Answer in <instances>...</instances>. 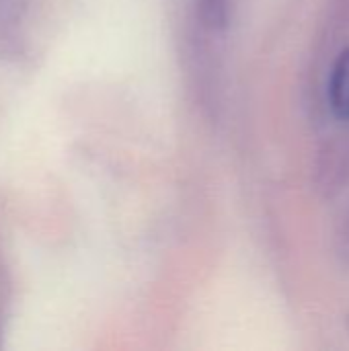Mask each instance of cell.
<instances>
[{"label": "cell", "instance_id": "cell-4", "mask_svg": "<svg viewBox=\"0 0 349 351\" xmlns=\"http://www.w3.org/2000/svg\"><path fill=\"white\" fill-rule=\"evenodd\" d=\"M344 2V8H348V12H349V0H341Z\"/></svg>", "mask_w": 349, "mask_h": 351}, {"label": "cell", "instance_id": "cell-3", "mask_svg": "<svg viewBox=\"0 0 349 351\" xmlns=\"http://www.w3.org/2000/svg\"><path fill=\"white\" fill-rule=\"evenodd\" d=\"M335 251L339 259L349 265V210L344 214L337 230H335Z\"/></svg>", "mask_w": 349, "mask_h": 351}, {"label": "cell", "instance_id": "cell-5", "mask_svg": "<svg viewBox=\"0 0 349 351\" xmlns=\"http://www.w3.org/2000/svg\"><path fill=\"white\" fill-rule=\"evenodd\" d=\"M348 329H349V317H348Z\"/></svg>", "mask_w": 349, "mask_h": 351}, {"label": "cell", "instance_id": "cell-1", "mask_svg": "<svg viewBox=\"0 0 349 351\" xmlns=\"http://www.w3.org/2000/svg\"><path fill=\"white\" fill-rule=\"evenodd\" d=\"M349 179V140L327 144L319 154L317 185L323 193H335Z\"/></svg>", "mask_w": 349, "mask_h": 351}, {"label": "cell", "instance_id": "cell-2", "mask_svg": "<svg viewBox=\"0 0 349 351\" xmlns=\"http://www.w3.org/2000/svg\"><path fill=\"white\" fill-rule=\"evenodd\" d=\"M327 101L331 113L339 121L349 123V45L339 51L331 66L327 82Z\"/></svg>", "mask_w": 349, "mask_h": 351}]
</instances>
